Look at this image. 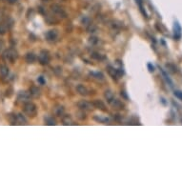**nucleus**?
Instances as JSON below:
<instances>
[{"label": "nucleus", "instance_id": "obj_1", "mask_svg": "<svg viewBox=\"0 0 182 182\" xmlns=\"http://www.w3.org/2000/svg\"><path fill=\"white\" fill-rule=\"evenodd\" d=\"M23 112H24V113H25L26 115L34 117V116L36 115V113H37V108H36V106L34 104V103L28 102V103H26V104L24 105Z\"/></svg>", "mask_w": 182, "mask_h": 182}, {"label": "nucleus", "instance_id": "obj_2", "mask_svg": "<svg viewBox=\"0 0 182 182\" xmlns=\"http://www.w3.org/2000/svg\"><path fill=\"white\" fill-rule=\"evenodd\" d=\"M17 57H18L17 51L13 50V49H9V50H6L3 53V58L5 60L12 62V63H13L17 59Z\"/></svg>", "mask_w": 182, "mask_h": 182}, {"label": "nucleus", "instance_id": "obj_3", "mask_svg": "<svg viewBox=\"0 0 182 182\" xmlns=\"http://www.w3.org/2000/svg\"><path fill=\"white\" fill-rule=\"evenodd\" d=\"M38 60L41 65H47L50 62V55H49V51L43 50L40 51L38 55Z\"/></svg>", "mask_w": 182, "mask_h": 182}, {"label": "nucleus", "instance_id": "obj_4", "mask_svg": "<svg viewBox=\"0 0 182 182\" xmlns=\"http://www.w3.org/2000/svg\"><path fill=\"white\" fill-rule=\"evenodd\" d=\"M77 106L78 108L82 111H91L94 108L93 103H90L88 101H86V100H81V101L77 103Z\"/></svg>", "mask_w": 182, "mask_h": 182}, {"label": "nucleus", "instance_id": "obj_5", "mask_svg": "<svg viewBox=\"0 0 182 182\" xmlns=\"http://www.w3.org/2000/svg\"><path fill=\"white\" fill-rule=\"evenodd\" d=\"M173 34H175V38L176 40L180 39L182 36V29L178 22H175V25H173Z\"/></svg>", "mask_w": 182, "mask_h": 182}, {"label": "nucleus", "instance_id": "obj_6", "mask_svg": "<svg viewBox=\"0 0 182 182\" xmlns=\"http://www.w3.org/2000/svg\"><path fill=\"white\" fill-rule=\"evenodd\" d=\"M58 36V32L56 31V30H51V31H49L47 34H46V38L49 41H53V40H55L57 38Z\"/></svg>", "mask_w": 182, "mask_h": 182}, {"label": "nucleus", "instance_id": "obj_7", "mask_svg": "<svg viewBox=\"0 0 182 182\" xmlns=\"http://www.w3.org/2000/svg\"><path fill=\"white\" fill-rule=\"evenodd\" d=\"M51 10H53V12L54 13L62 16V17H65V16H66V13H65L63 9H62L60 6H58V5H53V6H51Z\"/></svg>", "mask_w": 182, "mask_h": 182}, {"label": "nucleus", "instance_id": "obj_8", "mask_svg": "<svg viewBox=\"0 0 182 182\" xmlns=\"http://www.w3.org/2000/svg\"><path fill=\"white\" fill-rule=\"evenodd\" d=\"M76 91H77L78 94H81V96H88V94H89V90L87 89V87L82 85V84H79V85H77Z\"/></svg>", "mask_w": 182, "mask_h": 182}, {"label": "nucleus", "instance_id": "obj_9", "mask_svg": "<svg viewBox=\"0 0 182 182\" xmlns=\"http://www.w3.org/2000/svg\"><path fill=\"white\" fill-rule=\"evenodd\" d=\"M30 96H32V97H38L40 96V90L38 89V87L32 86L30 88Z\"/></svg>", "mask_w": 182, "mask_h": 182}, {"label": "nucleus", "instance_id": "obj_10", "mask_svg": "<svg viewBox=\"0 0 182 182\" xmlns=\"http://www.w3.org/2000/svg\"><path fill=\"white\" fill-rule=\"evenodd\" d=\"M94 108H97V109H100V110L102 111H106V106L104 104V102L102 101V100H94Z\"/></svg>", "mask_w": 182, "mask_h": 182}, {"label": "nucleus", "instance_id": "obj_11", "mask_svg": "<svg viewBox=\"0 0 182 182\" xmlns=\"http://www.w3.org/2000/svg\"><path fill=\"white\" fill-rule=\"evenodd\" d=\"M62 122H63L64 125H72V124H74V121H73L72 117H71V115H64L63 117H62Z\"/></svg>", "mask_w": 182, "mask_h": 182}, {"label": "nucleus", "instance_id": "obj_12", "mask_svg": "<svg viewBox=\"0 0 182 182\" xmlns=\"http://www.w3.org/2000/svg\"><path fill=\"white\" fill-rule=\"evenodd\" d=\"M105 97L110 104L113 101V100H115V96H113V94L111 91H106L105 92Z\"/></svg>", "mask_w": 182, "mask_h": 182}, {"label": "nucleus", "instance_id": "obj_13", "mask_svg": "<svg viewBox=\"0 0 182 182\" xmlns=\"http://www.w3.org/2000/svg\"><path fill=\"white\" fill-rule=\"evenodd\" d=\"M26 61L28 62V63H34V62L35 61V59H36V57H35V54L34 53H28L26 54Z\"/></svg>", "mask_w": 182, "mask_h": 182}, {"label": "nucleus", "instance_id": "obj_14", "mask_svg": "<svg viewBox=\"0 0 182 182\" xmlns=\"http://www.w3.org/2000/svg\"><path fill=\"white\" fill-rule=\"evenodd\" d=\"M54 113H55V115H57V116L63 115V113H64V108H63V106H60V105L56 106V107L54 108Z\"/></svg>", "mask_w": 182, "mask_h": 182}, {"label": "nucleus", "instance_id": "obj_15", "mask_svg": "<svg viewBox=\"0 0 182 182\" xmlns=\"http://www.w3.org/2000/svg\"><path fill=\"white\" fill-rule=\"evenodd\" d=\"M111 105L115 109H123V107H124L123 103H122L121 101H119V100H117V99H115V98L112 103H111Z\"/></svg>", "mask_w": 182, "mask_h": 182}, {"label": "nucleus", "instance_id": "obj_16", "mask_svg": "<svg viewBox=\"0 0 182 182\" xmlns=\"http://www.w3.org/2000/svg\"><path fill=\"white\" fill-rule=\"evenodd\" d=\"M0 75H1L2 76H7V75H9V68L5 66V65H1V66H0Z\"/></svg>", "mask_w": 182, "mask_h": 182}, {"label": "nucleus", "instance_id": "obj_17", "mask_svg": "<svg viewBox=\"0 0 182 182\" xmlns=\"http://www.w3.org/2000/svg\"><path fill=\"white\" fill-rule=\"evenodd\" d=\"M108 72H109V74L113 76V78H115V77L118 76L117 71H116L115 69H113V67H108Z\"/></svg>", "mask_w": 182, "mask_h": 182}, {"label": "nucleus", "instance_id": "obj_18", "mask_svg": "<svg viewBox=\"0 0 182 182\" xmlns=\"http://www.w3.org/2000/svg\"><path fill=\"white\" fill-rule=\"evenodd\" d=\"M18 99L21 100V101H27L29 99V94L25 93V92H21L18 96Z\"/></svg>", "mask_w": 182, "mask_h": 182}, {"label": "nucleus", "instance_id": "obj_19", "mask_svg": "<svg viewBox=\"0 0 182 182\" xmlns=\"http://www.w3.org/2000/svg\"><path fill=\"white\" fill-rule=\"evenodd\" d=\"M16 118H17V124H27L26 119L22 115H16Z\"/></svg>", "mask_w": 182, "mask_h": 182}, {"label": "nucleus", "instance_id": "obj_20", "mask_svg": "<svg viewBox=\"0 0 182 182\" xmlns=\"http://www.w3.org/2000/svg\"><path fill=\"white\" fill-rule=\"evenodd\" d=\"M45 122L47 125H55V120L53 117H47L45 118Z\"/></svg>", "mask_w": 182, "mask_h": 182}, {"label": "nucleus", "instance_id": "obj_21", "mask_svg": "<svg viewBox=\"0 0 182 182\" xmlns=\"http://www.w3.org/2000/svg\"><path fill=\"white\" fill-rule=\"evenodd\" d=\"M7 31V26H5L4 24H0V34H4Z\"/></svg>", "mask_w": 182, "mask_h": 182}, {"label": "nucleus", "instance_id": "obj_22", "mask_svg": "<svg viewBox=\"0 0 182 182\" xmlns=\"http://www.w3.org/2000/svg\"><path fill=\"white\" fill-rule=\"evenodd\" d=\"M160 70H161V69H160ZM161 72H162V75H164V76H165V79H166V80L168 81V82H169L170 86H173V82H172V81H171V79H170V78L168 77V75H166V73H165V72H164V71H163V70H161Z\"/></svg>", "mask_w": 182, "mask_h": 182}, {"label": "nucleus", "instance_id": "obj_23", "mask_svg": "<svg viewBox=\"0 0 182 182\" xmlns=\"http://www.w3.org/2000/svg\"><path fill=\"white\" fill-rule=\"evenodd\" d=\"M175 96L177 97L178 99L182 100V92L181 91H175Z\"/></svg>", "mask_w": 182, "mask_h": 182}, {"label": "nucleus", "instance_id": "obj_24", "mask_svg": "<svg viewBox=\"0 0 182 182\" xmlns=\"http://www.w3.org/2000/svg\"><path fill=\"white\" fill-rule=\"evenodd\" d=\"M92 75H96V78H101V79L104 77L101 73H92Z\"/></svg>", "mask_w": 182, "mask_h": 182}, {"label": "nucleus", "instance_id": "obj_25", "mask_svg": "<svg viewBox=\"0 0 182 182\" xmlns=\"http://www.w3.org/2000/svg\"><path fill=\"white\" fill-rule=\"evenodd\" d=\"M37 81H38V83H40V84H44L45 83L44 77H43V76H39L38 78H37Z\"/></svg>", "mask_w": 182, "mask_h": 182}, {"label": "nucleus", "instance_id": "obj_26", "mask_svg": "<svg viewBox=\"0 0 182 182\" xmlns=\"http://www.w3.org/2000/svg\"><path fill=\"white\" fill-rule=\"evenodd\" d=\"M148 69H149V71H150V72L152 73V72H154V67L151 63H149V64H148Z\"/></svg>", "mask_w": 182, "mask_h": 182}, {"label": "nucleus", "instance_id": "obj_27", "mask_svg": "<svg viewBox=\"0 0 182 182\" xmlns=\"http://www.w3.org/2000/svg\"><path fill=\"white\" fill-rule=\"evenodd\" d=\"M8 2H9L10 4H15L16 1H17V0H7Z\"/></svg>", "mask_w": 182, "mask_h": 182}, {"label": "nucleus", "instance_id": "obj_28", "mask_svg": "<svg viewBox=\"0 0 182 182\" xmlns=\"http://www.w3.org/2000/svg\"><path fill=\"white\" fill-rule=\"evenodd\" d=\"M2 46H3V43L0 42V50H1V49H2Z\"/></svg>", "mask_w": 182, "mask_h": 182}, {"label": "nucleus", "instance_id": "obj_29", "mask_svg": "<svg viewBox=\"0 0 182 182\" xmlns=\"http://www.w3.org/2000/svg\"><path fill=\"white\" fill-rule=\"evenodd\" d=\"M44 1H49V0H44Z\"/></svg>", "mask_w": 182, "mask_h": 182}]
</instances>
